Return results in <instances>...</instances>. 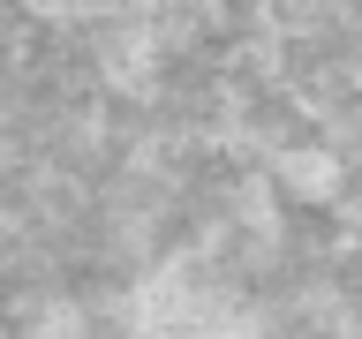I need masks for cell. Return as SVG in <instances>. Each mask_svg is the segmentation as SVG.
Masks as SVG:
<instances>
[{"label":"cell","mask_w":362,"mask_h":339,"mask_svg":"<svg viewBox=\"0 0 362 339\" xmlns=\"http://www.w3.org/2000/svg\"><path fill=\"white\" fill-rule=\"evenodd\" d=\"M30 339H83V316H76V309H45Z\"/></svg>","instance_id":"obj_2"},{"label":"cell","mask_w":362,"mask_h":339,"mask_svg":"<svg viewBox=\"0 0 362 339\" xmlns=\"http://www.w3.org/2000/svg\"><path fill=\"white\" fill-rule=\"evenodd\" d=\"M272 181H279L287 196H302V203H325V196L347 189V166H339V151H325V143H294V151H279Z\"/></svg>","instance_id":"obj_1"}]
</instances>
